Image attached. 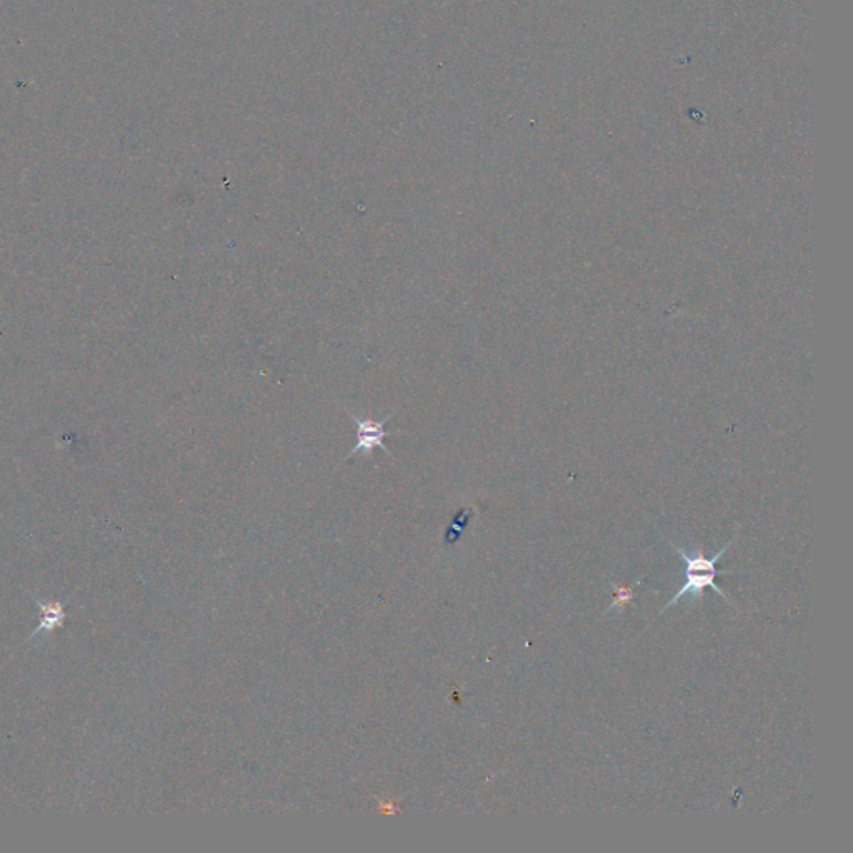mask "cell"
I'll return each instance as SVG.
<instances>
[{"label": "cell", "instance_id": "obj_2", "mask_svg": "<svg viewBox=\"0 0 853 853\" xmlns=\"http://www.w3.org/2000/svg\"><path fill=\"white\" fill-rule=\"evenodd\" d=\"M345 414L357 426L359 440H357V446L350 450V454L344 458V462H349L350 458L354 457L355 454H364L367 457H370L374 448H382L388 457H394V454L388 452V448L384 444L386 437L390 436L386 430L387 422L394 417V412H388L380 422H374L372 418L357 416L354 412H350L349 408H345Z\"/></svg>", "mask_w": 853, "mask_h": 853}, {"label": "cell", "instance_id": "obj_1", "mask_svg": "<svg viewBox=\"0 0 853 853\" xmlns=\"http://www.w3.org/2000/svg\"><path fill=\"white\" fill-rule=\"evenodd\" d=\"M732 543H733V541H730L729 543H727L722 551H717L712 559L705 557L702 547H697L695 551H692V553H688V551H685V549H682V547H676V553L687 563V572H685V575H687V582H685V585H684L682 589H678V592L674 595V599H672L670 602H666V607L660 610V614H664L668 607H674V605L678 604L680 599L685 597V595H690L692 604H694V600L700 602L702 597H704V590H705L707 587L714 589L715 592L720 593V595L724 597V600H727L730 605H733L732 604V600H729V597L724 593V590L715 585V577L718 575L715 565H717L718 561L724 557V553L729 551V547Z\"/></svg>", "mask_w": 853, "mask_h": 853}, {"label": "cell", "instance_id": "obj_4", "mask_svg": "<svg viewBox=\"0 0 853 853\" xmlns=\"http://www.w3.org/2000/svg\"><path fill=\"white\" fill-rule=\"evenodd\" d=\"M615 592H617V597H615L614 604L610 605V609L607 612H610L612 609H617V607H624L625 604H628L634 599V592L628 587H615Z\"/></svg>", "mask_w": 853, "mask_h": 853}, {"label": "cell", "instance_id": "obj_3", "mask_svg": "<svg viewBox=\"0 0 853 853\" xmlns=\"http://www.w3.org/2000/svg\"><path fill=\"white\" fill-rule=\"evenodd\" d=\"M34 602L37 604V607L41 609V622L37 625V628L29 635V638L25 640L31 642L34 640L37 635H49L53 634V630L61 628L63 622L67 620V614H65V602L63 600H42V599H37L34 597Z\"/></svg>", "mask_w": 853, "mask_h": 853}]
</instances>
